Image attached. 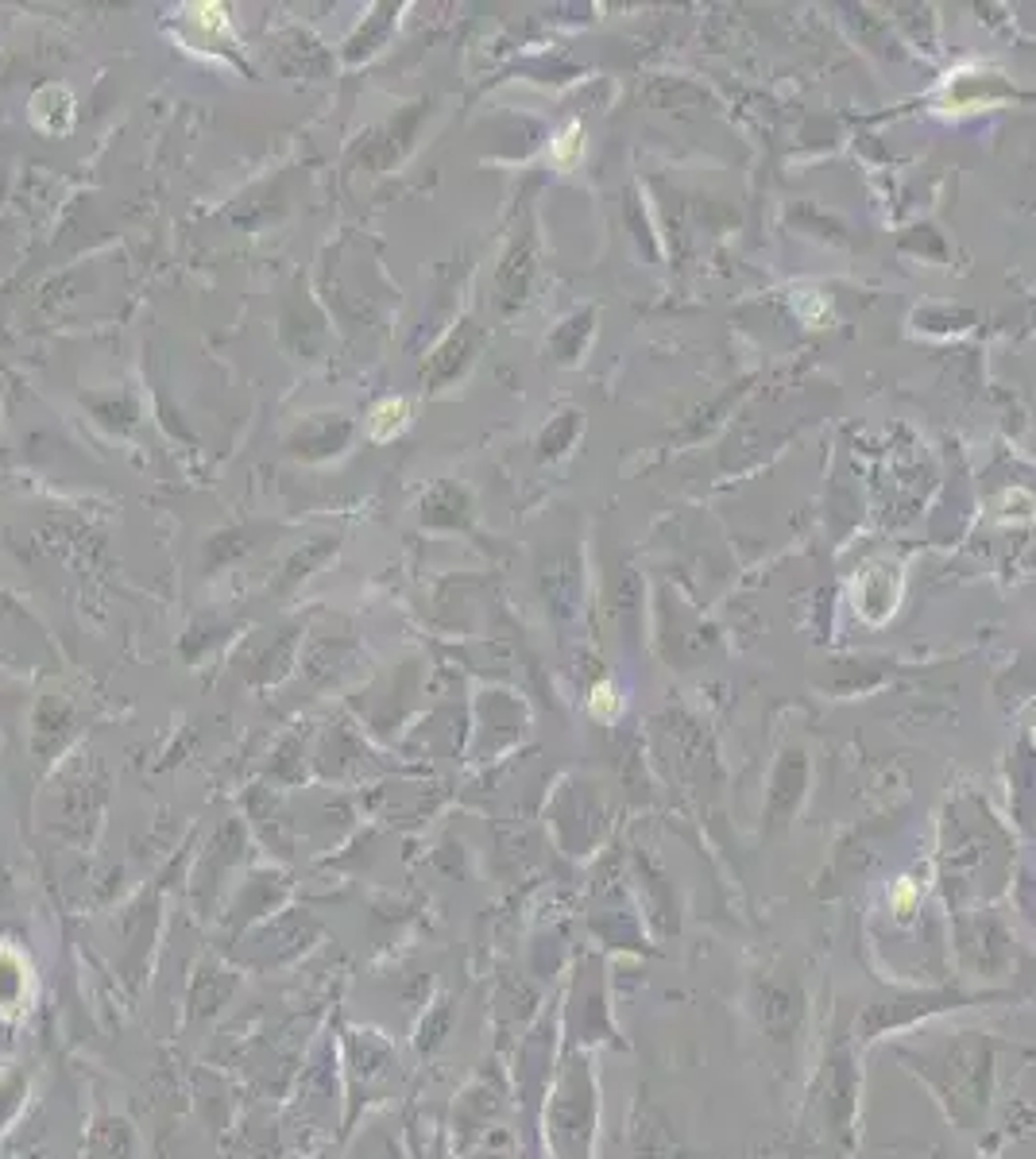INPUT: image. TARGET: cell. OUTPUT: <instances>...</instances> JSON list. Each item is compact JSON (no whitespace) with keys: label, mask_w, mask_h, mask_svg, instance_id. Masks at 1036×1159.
Segmentation results:
<instances>
[{"label":"cell","mask_w":1036,"mask_h":1159,"mask_svg":"<svg viewBox=\"0 0 1036 1159\" xmlns=\"http://www.w3.org/2000/svg\"><path fill=\"white\" fill-rule=\"evenodd\" d=\"M402 425H406V402L387 399V402L376 410V418H372V437L387 441V437H395Z\"/></svg>","instance_id":"1"},{"label":"cell","mask_w":1036,"mask_h":1159,"mask_svg":"<svg viewBox=\"0 0 1036 1159\" xmlns=\"http://www.w3.org/2000/svg\"><path fill=\"white\" fill-rule=\"evenodd\" d=\"M615 711H619V692H615L611 684H596V692H592V715L611 719Z\"/></svg>","instance_id":"2"}]
</instances>
